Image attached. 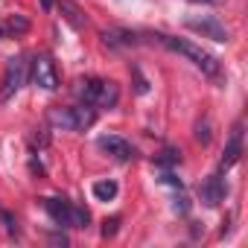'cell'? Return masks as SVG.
Returning <instances> with one entry per match:
<instances>
[{
  "mask_svg": "<svg viewBox=\"0 0 248 248\" xmlns=\"http://www.w3.org/2000/svg\"><path fill=\"white\" fill-rule=\"evenodd\" d=\"M3 32H6V27H0V35H3Z\"/></svg>",
  "mask_w": 248,
  "mask_h": 248,
  "instance_id": "obj_26",
  "label": "cell"
},
{
  "mask_svg": "<svg viewBox=\"0 0 248 248\" xmlns=\"http://www.w3.org/2000/svg\"><path fill=\"white\" fill-rule=\"evenodd\" d=\"M117 231H120V216H111V219L102 222V236H105V239H108V236H117Z\"/></svg>",
  "mask_w": 248,
  "mask_h": 248,
  "instance_id": "obj_20",
  "label": "cell"
},
{
  "mask_svg": "<svg viewBox=\"0 0 248 248\" xmlns=\"http://www.w3.org/2000/svg\"><path fill=\"white\" fill-rule=\"evenodd\" d=\"M102 85H105V79L85 76V79H79V82H76L73 93H76L85 105H96V99H99V93H102Z\"/></svg>",
  "mask_w": 248,
  "mask_h": 248,
  "instance_id": "obj_10",
  "label": "cell"
},
{
  "mask_svg": "<svg viewBox=\"0 0 248 248\" xmlns=\"http://www.w3.org/2000/svg\"><path fill=\"white\" fill-rule=\"evenodd\" d=\"M132 76H135V93H140V96L149 93V82L143 79V73H140L138 67H132Z\"/></svg>",
  "mask_w": 248,
  "mask_h": 248,
  "instance_id": "obj_19",
  "label": "cell"
},
{
  "mask_svg": "<svg viewBox=\"0 0 248 248\" xmlns=\"http://www.w3.org/2000/svg\"><path fill=\"white\" fill-rule=\"evenodd\" d=\"M184 27L193 30V32H199L202 38H210V41H219V44L231 41V32H228L225 24H219L216 18H187Z\"/></svg>",
  "mask_w": 248,
  "mask_h": 248,
  "instance_id": "obj_5",
  "label": "cell"
},
{
  "mask_svg": "<svg viewBox=\"0 0 248 248\" xmlns=\"http://www.w3.org/2000/svg\"><path fill=\"white\" fill-rule=\"evenodd\" d=\"M53 3H56V0H41V9H44V12H50V9H53Z\"/></svg>",
  "mask_w": 248,
  "mask_h": 248,
  "instance_id": "obj_25",
  "label": "cell"
},
{
  "mask_svg": "<svg viewBox=\"0 0 248 248\" xmlns=\"http://www.w3.org/2000/svg\"><path fill=\"white\" fill-rule=\"evenodd\" d=\"M155 164H158V167H178V164H181V152H178V149H164V152L155 158Z\"/></svg>",
  "mask_w": 248,
  "mask_h": 248,
  "instance_id": "obj_15",
  "label": "cell"
},
{
  "mask_svg": "<svg viewBox=\"0 0 248 248\" xmlns=\"http://www.w3.org/2000/svg\"><path fill=\"white\" fill-rule=\"evenodd\" d=\"M161 47H167L170 53H178V56H184L190 64H196L204 76H210V79H219L222 76V67H219V59L213 56V53H207V50H202L199 44H193V41H187V38H175V35H167V32H155L152 35Z\"/></svg>",
  "mask_w": 248,
  "mask_h": 248,
  "instance_id": "obj_1",
  "label": "cell"
},
{
  "mask_svg": "<svg viewBox=\"0 0 248 248\" xmlns=\"http://www.w3.org/2000/svg\"><path fill=\"white\" fill-rule=\"evenodd\" d=\"M96 146H99L102 152H108L111 158L123 161V164H129V161L138 158V149H135L126 138H120V135H102V138L96 140Z\"/></svg>",
  "mask_w": 248,
  "mask_h": 248,
  "instance_id": "obj_6",
  "label": "cell"
},
{
  "mask_svg": "<svg viewBox=\"0 0 248 248\" xmlns=\"http://www.w3.org/2000/svg\"><path fill=\"white\" fill-rule=\"evenodd\" d=\"M88 222H91V213L85 207H76L73 204V228H88Z\"/></svg>",
  "mask_w": 248,
  "mask_h": 248,
  "instance_id": "obj_18",
  "label": "cell"
},
{
  "mask_svg": "<svg viewBox=\"0 0 248 248\" xmlns=\"http://www.w3.org/2000/svg\"><path fill=\"white\" fill-rule=\"evenodd\" d=\"M27 82V62L21 56L9 59L6 62V70H3V82H0V102H9Z\"/></svg>",
  "mask_w": 248,
  "mask_h": 248,
  "instance_id": "obj_3",
  "label": "cell"
},
{
  "mask_svg": "<svg viewBox=\"0 0 248 248\" xmlns=\"http://www.w3.org/2000/svg\"><path fill=\"white\" fill-rule=\"evenodd\" d=\"M117 99H120L117 85H114V82H105V85H102V93H99V99H96V108H114Z\"/></svg>",
  "mask_w": 248,
  "mask_h": 248,
  "instance_id": "obj_14",
  "label": "cell"
},
{
  "mask_svg": "<svg viewBox=\"0 0 248 248\" xmlns=\"http://www.w3.org/2000/svg\"><path fill=\"white\" fill-rule=\"evenodd\" d=\"M196 140L199 143H210V126H207V123H199V126H196Z\"/></svg>",
  "mask_w": 248,
  "mask_h": 248,
  "instance_id": "obj_21",
  "label": "cell"
},
{
  "mask_svg": "<svg viewBox=\"0 0 248 248\" xmlns=\"http://www.w3.org/2000/svg\"><path fill=\"white\" fill-rule=\"evenodd\" d=\"M47 120H50V126L64 129V132H85L96 123V111H93V105L82 102L76 108H50Z\"/></svg>",
  "mask_w": 248,
  "mask_h": 248,
  "instance_id": "obj_2",
  "label": "cell"
},
{
  "mask_svg": "<svg viewBox=\"0 0 248 248\" xmlns=\"http://www.w3.org/2000/svg\"><path fill=\"white\" fill-rule=\"evenodd\" d=\"M190 3H210V6H219V3H225V0H190Z\"/></svg>",
  "mask_w": 248,
  "mask_h": 248,
  "instance_id": "obj_24",
  "label": "cell"
},
{
  "mask_svg": "<svg viewBox=\"0 0 248 248\" xmlns=\"http://www.w3.org/2000/svg\"><path fill=\"white\" fill-rule=\"evenodd\" d=\"M102 41H105L108 47H138V44H140L138 32H132V30H120V27L102 30Z\"/></svg>",
  "mask_w": 248,
  "mask_h": 248,
  "instance_id": "obj_11",
  "label": "cell"
},
{
  "mask_svg": "<svg viewBox=\"0 0 248 248\" xmlns=\"http://www.w3.org/2000/svg\"><path fill=\"white\" fill-rule=\"evenodd\" d=\"M59 9H62L64 21H67L73 30H82V27H85V15H82V9H79L76 3H70V0H59Z\"/></svg>",
  "mask_w": 248,
  "mask_h": 248,
  "instance_id": "obj_12",
  "label": "cell"
},
{
  "mask_svg": "<svg viewBox=\"0 0 248 248\" xmlns=\"http://www.w3.org/2000/svg\"><path fill=\"white\" fill-rule=\"evenodd\" d=\"M91 190H93V199H96V202H111V199L120 193L117 181H111V178H108V181H93Z\"/></svg>",
  "mask_w": 248,
  "mask_h": 248,
  "instance_id": "obj_13",
  "label": "cell"
},
{
  "mask_svg": "<svg viewBox=\"0 0 248 248\" xmlns=\"http://www.w3.org/2000/svg\"><path fill=\"white\" fill-rule=\"evenodd\" d=\"M239 155H242V123H236L233 132H231V140H228L225 155H222V161H219V175H225V172L239 161Z\"/></svg>",
  "mask_w": 248,
  "mask_h": 248,
  "instance_id": "obj_7",
  "label": "cell"
},
{
  "mask_svg": "<svg viewBox=\"0 0 248 248\" xmlns=\"http://www.w3.org/2000/svg\"><path fill=\"white\" fill-rule=\"evenodd\" d=\"M0 228H3L9 236H18V222H15V216L6 213V210H0Z\"/></svg>",
  "mask_w": 248,
  "mask_h": 248,
  "instance_id": "obj_17",
  "label": "cell"
},
{
  "mask_svg": "<svg viewBox=\"0 0 248 248\" xmlns=\"http://www.w3.org/2000/svg\"><path fill=\"white\" fill-rule=\"evenodd\" d=\"M32 82H35L38 88H44V91H59L62 76H59V67H56L53 56L41 53V56L32 59Z\"/></svg>",
  "mask_w": 248,
  "mask_h": 248,
  "instance_id": "obj_4",
  "label": "cell"
},
{
  "mask_svg": "<svg viewBox=\"0 0 248 248\" xmlns=\"http://www.w3.org/2000/svg\"><path fill=\"white\" fill-rule=\"evenodd\" d=\"M44 210L50 213V219L62 228H73V204L64 199H44Z\"/></svg>",
  "mask_w": 248,
  "mask_h": 248,
  "instance_id": "obj_9",
  "label": "cell"
},
{
  "mask_svg": "<svg viewBox=\"0 0 248 248\" xmlns=\"http://www.w3.org/2000/svg\"><path fill=\"white\" fill-rule=\"evenodd\" d=\"M50 239H53V242H62V245H67V236H64V233H53Z\"/></svg>",
  "mask_w": 248,
  "mask_h": 248,
  "instance_id": "obj_23",
  "label": "cell"
},
{
  "mask_svg": "<svg viewBox=\"0 0 248 248\" xmlns=\"http://www.w3.org/2000/svg\"><path fill=\"white\" fill-rule=\"evenodd\" d=\"M225 181H222V175L216 172V175H210V178H204L202 181V187H199V196H202V202L207 204V207H216V204H222L225 202Z\"/></svg>",
  "mask_w": 248,
  "mask_h": 248,
  "instance_id": "obj_8",
  "label": "cell"
},
{
  "mask_svg": "<svg viewBox=\"0 0 248 248\" xmlns=\"http://www.w3.org/2000/svg\"><path fill=\"white\" fill-rule=\"evenodd\" d=\"M47 143H50L47 135H32V146H47Z\"/></svg>",
  "mask_w": 248,
  "mask_h": 248,
  "instance_id": "obj_22",
  "label": "cell"
},
{
  "mask_svg": "<svg viewBox=\"0 0 248 248\" xmlns=\"http://www.w3.org/2000/svg\"><path fill=\"white\" fill-rule=\"evenodd\" d=\"M27 30H30V21L21 18V15H12L9 24H6V32H15V35H21V32H27Z\"/></svg>",
  "mask_w": 248,
  "mask_h": 248,
  "instance_id": "obj_16",
  "label": "cell"
}]
</instances>
